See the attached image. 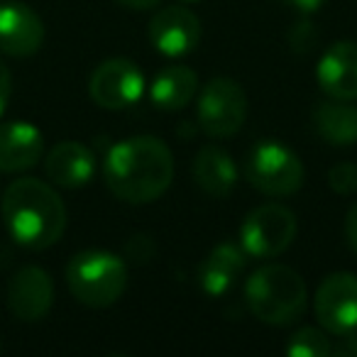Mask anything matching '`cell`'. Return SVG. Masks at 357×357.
Wrapping results in <instances>:
<instances>
[{
	"mask_svg": "<svg viewBox=\"0 0 357 357\" xmlns=\"http://www.w3.org/2000/svg\"><path fill=\"white\" fill-rule=\"evenodd\" d=\"M103 176L115 199L130 206L154 204L174 181V154L154 135H135L108 149Z\"/></svg>",
	"mask_w": 357,
	"mask_h": 357,
	"instance_id": "cell-1",
	"label": "cell"
},
{
	"mask_svg": "<svg viewBox=\"0 0 357 357\" xmlns=\"http://www.w3.org/2000/svg\"><path fill=\"white\" fill-rule=\"evenodd\" d=\"M3 220L17 245L27 250H47L61 240L66 230V208L61 196L47 181L22 176L3 191Z\"/></svg>",
	"mask_w": 357,
	"mask_h": 357,
	"instance_id": "cell-2",
	"label": "cell"
},
{
	"mask_svg": "<svg viewBox=\"0 0 357 357\" xmlns=\"http://www.w3.org/2000/svg\"><path fill=\"white\" fill-rule=\"evenodd\" d=\"M245 303L267 326H291L306 313L308 291L301 274L287 264H264L245 282Z\"/></svg>",
	"mask_w": 357,
	"mask_h": 357,
	"instance_id": "cell-3",
	"label": "cell"
},
{
	"mask_svg": "<svg viewBox=\"0 0 357 357\" xmlns=\"http://www.w3.org/2000/svg\"><path fill=\"white\" fill-rule=\"evenodd\" d=\"M71 296L89 308H108L128 289V262L105 250H84L66 264Z\"/></svg>",
	"mask_w": 357,
	"mask_h": 357,
	"instance_id": "cell-4",
	"label": "cell"
},
{
	"mask_svg": "<svg viewBox=\"0 0 357 357\" xmlns=\"http://www.w3.org/2000/svg\"><path fill=\"white\" fill-rule=\"evenodd\" d=\"M243 174L248 184L264 196L284 199L296 194L303 186L306 169L291 147L277 139H259L248 152L243 164Z\"/></svg>",
	"mask_w": 357,
	"mask_h": 357,
	"instance_id": "cell-5",
	"label": "cell"
},
{
	"mask_svg": "<svg viewBox=\"0 0 357 357\" xmlns=\"http://www.w3.org/2000/svg\"><path fill=\"white\" fill-rule=\"evenodd\" d=\"M248 120V93L238 81L215 76L204 86L196 103V123L213 139L233 137Z\"/></svg>",
	"mask_w": 357,
	"mask_h": 357,
	"instance_id": "cell-6",
	"label": "cell"
},
{
	"mask_svg": "<svg viewBox=\"0 0 357 357\" xmlns=\"http://www.w3.org/2000/svg\"><path fill=\"white\" fill-rule=\"evenodd\" d=\"M296 230L298 220L291 208L282 204L257 206L240 225V248L248 257L274 259L291 248Z\"/></svg>",
	"mask_w": 357,
	"mask_h": 357,
	"instance_id": "cell-7",
	"label": "cell"
},
{
	"mask_svg": "<svg viewBox=\"0 0 357 357\" xmlns=\"http://www.w3.org/2000/svg\"><path fill=\"white\" fill-rule=\"evenodd\" d=\"M89 93L93 103L105 110L132 108L144 96V74L135 61L123 56L105 59L91 74Z\"/></svg>",
	"mask_w": 357,
	"mask_h": 357,
	"instance_id": "cell-8",
	"label": "cell"
},
{
	"mask_svg": "<svg viewBox=\"0 0 357 357\" xmlns=\"http://www.w3.org/2000/svg\"><path fill=\"white\" fill-rule=\"evenodd\" d=\"M313 311L326 333L333 337L357 331V277L352 272L328 274L316 289Z\"/></svg>",
	"mask_w": 357,
	"mask_h": 357,
	"instance_id": "cell-9",
	"label": "cell"
},
{
	"mask_svg": "<svg viewBox=\"0 0 357 357\" xmlns=\"http://www.w3.org/2000/svg\"><path fill=\"white\" fill-rule=\"evenodd\" d=\"M204 27L191 8L186 6H169L154 13L149 20V40L159 54L176 59L186 56L199 47Z\"/></svg>",
	"mask_w": 357,
	"mask_h": 357,
	"instance_id": "cell-10",
	"label": "cell"
},
{
	"mask_svg": "<svg viewBox=\"0 0 357 357\" xmlns=\"http://www.w3.org/2000/svg\"><path fill=\"white\" fill-rule=\"evenodd\" d=\"M54 303V282L42 267H22L8 284V308L22 323H40Z\"/></svg>",
	"mask_w": 357,
	"mask_h": 357,
	"instance_id": "cell-11",
	"label": "cell"
},
{
	"mask_svg": "<svg viewBox=\"0 0 357 357\" xmlns=\"http://www.w3.org/2000/svg\"><path fill=\"white\" fill-rule=\"evenodd\" d=\"M45 45V22L27 3H0V52L25 59Z\"/></svg>",
	"mask_w": 357,
	"mask_h": 357,
	"instance_id": "cell-12",
	"label": "cell"
},
{
	"mask_svg": "<svg viewBox=\"0 0 357 357\" xmlns=\"http://www.w3.org/2000/svg\"><path fill=\"white\" fill-rule=\"evenodd\" d=\"M316 81L328 98L357 100V42L331 45L316 66Z\"/></svg>",
	"mask_w": 357,
	"mask_h": 357,
	"instance_id": "cell-13",
	"label": "cell"
},
{
	"mask_svg": "<svg viewBox=\"0 0 357 357\" xmlns=\"http://www.w3.org/2000/svg\"><path fill=\"white\" fill-rule=\"evenodd\" d=\"M42 154H45V137L40 128L27 120L0 123V172H27L40 162Z\"/></svg>",
	"mask_w": 357,
	"mask_h": 357,
	"instance_id": "cell-14",
	"label": "cell"
},
{
	"mask_svg": "<svg viewBox=\"0 0 357 357\" xmlns=\"http://www.w3.org/2000/svg\"><path fill=\"white\" fill-rule=\"evenodd\" d=\"M45 172L52 184L61 189H81L91 184L96 174V157L86 144L66 139L50 149L45 159Z\"/></svg>",
	"mask_w": 357,
	"mask_h": 357,
	"instance_id": "cell-15",
	"label": "cell"
},
{
	"mask_svg": "<svg viewBox=\"0 0 357 357\" xmlns=\"http://www.w3.org/2000/svg\"><path fill=\"white\" fill-rule=\"evenodd\" d=\"M248 255L240 245L220 243L206 255V259L199 267V287L206 296L220 298L235 287L240 274L245 272Z\"/></svg>",
	"mask_w": 357,
	"mask_h": 357,
	"instance_id": "cell-16",
	"label": "cell"
},
{
	"mask_svg": "<svg viewBox=\"0 0 357 357\" xmlns=\"http://www.w3.org/2000/svg\"><path fill=\"white\" fill-rule=\"evenodd\" d=\"M194 181L211 199H225L238 186V164L218 144H206L194 157Z\"/></svg>",
	"mask_w": 357,
	"mask_h": 357,
	"instance_id": "cell-17",
	"label": "cell"
},
{
	"mask_svg": "<svg viewBox=\"0 0 357 357\" xmlns=\"http://www.w3.org/2000/svg\"><path fill=\"white\" fill-rule=\"evenodd\" d=\"M199 93V76L191 66L172 64L154 76L149 86V100L159 110H181L191 103Z\"/></svg>",
	"mask_w": 357,
	"mask_h": 357,
	"instance_id": "cell-18",
	"label": "cell"
},
{
	"mask_svg": "<svg viewBox=\"0 0 357 357\" xmlns=\"http://www.w3.org/2000/svg\"><path fill=\"white\" fill-rule=\"evenodd\" d=\"M313 128L318 137L333 147L357 144V105L352 100L331 98L313 108Z\"/></svg>",
	"mask_w": 357,
	"mask_h": 357,
	"instance_id": "cell-19",
	"label": "cell"
},
{
	"mask_svg": "<svg viewBox=\"0 0 357 357\" xmlns=\"http://www.w3.org/2000/svg\"><path fill=\"white\" fill-rule=\"evenodd\" d=\"M331 333L323 328H301L287 342V355L291 357H331Z\"/></svg>",
	"mask_w": 357,
	"mask_h": 357,
	"instance_id": "cell-20",
	"label": "cell"
},
{
	"mask_svg": "<svg viewBox=\"0 0 357 357\" xmlns=\"http://www.w3.org/2000/svg\"><path fill=\"white\" fill-rule=\"evenodd\" d=\"M328 186L340 196L357 194V164L355 162H337L328 172Z\"/></svg>",
	"mask_w": 357,
	"mask_h": 357,
	"instance_id": "cell-21",
	"label": "cell"
},
{
	"mask_svg": "<svg viewBox=\"0 0 357 357\" xmlns=\"http://www.w3.org/2000/svg\"><path fill=\"white\" fill-rule=\"evenodd\" d=\"M316 37H318V30L313 27V22L308 20V17H298L291 25V30H289V45H291L294 52L306 54V52L313 50V45H316Z\"/></svg>",
	"mask_w": 357,
	"mask_h": 357,
	"instance_id": "cell-22",
	"label": "cell"
},
{
	"mask_svg": "<svg viewBox=\"0 0 357 357\" xmlns=\"http://www.w3.org/2000/svg\"><path fill=\"white\" fill-rule=\"evenodd\" d=\"M154 252H157V245H154V240L149 238V235H132V238L125 243L123 248V255L128 262L132 264H144L149 262V259L154 257Z\"/></svg>",
	"mask_w": 357,
	"mask_h": 357,
	"instance_id": "cell-23",
	"label": "cell"
},
{
	"mask_svg": "<svg viewBox=\"0 0 357 357\" xmlns=\"http://www.w3.org/2000/svg\"><path fill=\"white\" fill-rule=\"evenodd\" d=\"M331 357H357V331L335 335L331 347Z\"/></svg>",
	"mask_w": 357,
	"mask_h": 357,
	"instance_id": "cell-24",
	"label": "cell"
},
{
	"mask_svg": "<svg viewBox=\"0 0 357 357\" xmlns=\"http://www.w3.org/2000/svg\"><path fill=\"white\" fill-rule=\"evenodd\" d=\"M342 230H345V243H347V248H350V252L357 255V204L347 211Z\"/></svg>",
	"mask_w": 357,
	"mask_h": 357,
	"instance_id": "cell-25",
	"label": "cell"
},
{
	"mask_svg": "<svg viewBox=\"0 0 357 357\" xmlns=\"http://www.w3.org/2000/svg\"><path fill=\"white\" fill-rule=\"evenodd\" d=\"M10 93H13V76H10V69H8L3 61H0V118L6 113L8 108V100H10Z\"/></svg>",
	"mask_w": 357,
	"mask_h": 357,
	"instance_id": "cell-26",
	"label": "cell"
},
{
	"mask_svg": "<svg viewBox=\"0 0 357 357\" xmlns=\"http://www.w3.org/2000/svg\"><path fill=\"white\" fill-rule=\"evenodd\" d=\"M282 3L294 8L296 13H301V15H311V13H318L326 6V0H282Z\"/></svg>",
	"mask_w": 357,
	"mask_h": 357,
	"instance_id": "cell-27",
	"label": "cell"
},
{
	"mask_svg": "<svg viewBox=\"0 0 357 357\" xmlns=\"http://www.w3.org/2000/svg\"><path fill=\"white\" fill-rule=\"evenodd\" d=\"M118 3L123 8H130V10H152L162 0H118Z\"/></svg>",
	"mask_w": 357,
	"mask_h": 357,
	"instance_id": "cell-28",
	"label": "cell"
},
{
	"mask_svg": "<svg viewBox=\"0 0 357 357\" xmlns=\"http://www.w3.org/2000/svg\"><path fill=\"white\" fill-rule=\"evenodd\" d=\"M178 3H184V6H191V3H199V0H178Z\"/></svg>",
	"mask_w": 357,
	"mask_h": 357,
	"instance_id": "cell-29",
	"label": "cell"
}]
</instances>
